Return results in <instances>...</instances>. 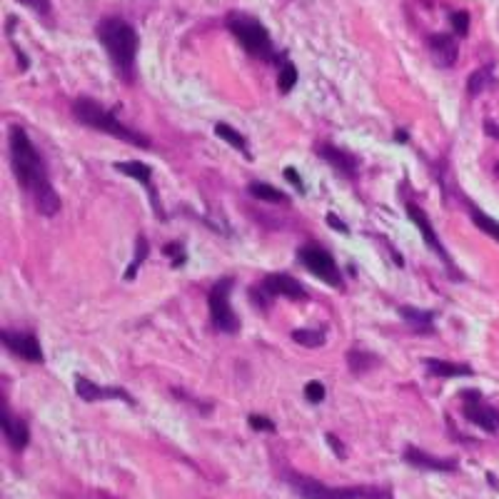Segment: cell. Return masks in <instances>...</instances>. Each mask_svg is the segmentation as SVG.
<instances>
[{"label": "cell", "mask_w": 499, "mask_h": 499, "mask_svg": "<svg viewBox=\"0 0 499 499\" xmlns=\"http://www.w3.org/2000/svg\"><path fill=\"white\" fill-rule=\"evenodd\" d=\"M72 118L78 120L80 125L90 128V130L105 132L110 138L123 140V143L128 145H135V147H143V150H150L152 147L147 135H143V132L130 128V125H125L110 108H105L103 103H98V100L92 98L75 100V103H72Z\"/></svg>", "instance_id": "obj_3"}, {"label": "cell", "mask_w": 499, "mask_h": 499, "mask_svg": "<svg viewBox=\"0 0 499 499\" xmlns=\"http://www.w3.org/2000/svg\"><path fill=\"white\" fill-rule=\"evenodd\" d=\"M325 397H327V389H325V385H322V382L312 380V382H307V385H305V400H307L309 405H320Z\"/></svg>", "instance_id": "obj_31"}, {"label": "cell", "mask_w": 499, "mask_h": 499, "mask_svg": "<svg viewBox=\"0 0 499 499\" xmlns=\"http://www.w3.org/2000/svg\"><path fill=\"white\" fill-rule=\"evenodd\" d=\"M327 225H329V227H335L337 232H342V235H349L347 223H342V220L335 215V212H329V215H327Z\"/></svg>", "instance_id": "obj_34"}, {"label": "cell", "mask_w": 499, "mask_h": 499, "mask_svg": "<svg viewBox=\"0 0 499 499\" xmlns=\"http://www.w3.org/2000/svg\"><path fill=\"white\" fill-rule=\"evenodd\" d=\"M427 50L437 68H452L460 55V43L454 33H432L427 35Z\"/></svg>", "instance_id": "obj_16"}, {"label": "cell", "mask_w": 499, "mask_h": 499, "mask_svg": "<svg viewBox=\"0 0 499 499\" xmlns=\"http://www.w3.org/2000/svg\"><path fill=\"white\" fill-rule=\"evenodd\" d=\"M163 252H165V255H167V257H170V265H172V267H175V269L183 267L185 260H187V255H185V245H183V243H167V245H165V247H163Z\"/></svg>", "instance_id": "obj_29"}, {"label": "cell", "mask_w": 499, "mask_h": 499, "mask_svg": "<svg viewBox=\"0 0 499 499\" xmlns=\"http://www.w3.org/2000/svg\"><path fill=\"white\" fill-rule=\"evenodd\" d=\"M405 207H407V217L412 220V225L417 227V230H420L425 245H427V247L432 250V255L440 257V263L445 265L447 277H449V280H454V283H457V280H462V272L457 269V265H454L452 255L447 252V247H445V243L440 240V235L434 232V225H432V220L427 217V212L422 210L417 203H407Z\"/></svg>", "instance_id": "obj_9"}, {"label": "cell", "mask_w": 499, "mask_h": 499, "mask_svg": "<svg viewBox=\"0 0 499 499\" xmlns=\"http://www.w3.org/2000/svg\"><path fill=\"white\" fill-rule=\"evenodd\" d=\"M494 85H499V80L494 78V65L487 63V65L477 68V70L469 75V80H467V98H477V95H482V92Z\"/></svg>", "instance_id": "obj_20"}, {"label": "cell", "mask_w": 499, "mask_h": 499, "mask_svg": "<svg viewBox=\"0 0 499 499\" xmlns=\"http://www.w3.org/2000/svg\"><path fill=\"white\" fill-rule=\"evenodd\" d=\"M327 445L332 447V452H335V457H342V460L347 457V452H345V445H342V442H337L335 434H327Z\"/></svg>", "instance_id": "obj_35"}, {"label": "cell", "mask_w": 499, "mask_h": 499, "mask_svg": "<svg viewBox=\"0 0 499 499\" xmlns=\"http://www.w3.org/2000/svg\"><path fill=\"white\" fill-rule=\"evenodd\" d=\"M232 287H235V277H220L207 292V309H210V322L212 327L220 335H237L243 322L235 315V309L230 305Z\"/></svg>", "instance_id": "obj_7"}, {"label": "cell", "mask_w": 499, "mask_h": 499, "mask_svg": "<svg viewBox=\"0 0 499 499\" xmlns=\"http://www.w3.org/2000/svg\"><path fill=\"white\" fill-rule=\"evenodd\" d=\"M147 255H150V243H147V237L145 235H138V240H135V257H132V263L128 265V272H125V280H135V275H138V267L147 260Z\"/></svg>", "instance_id": "obj_27"}, {"label": "cell", "mask_w": 499, "mask_h": 499, "mask_svg": "<svg viewBox=\"0 0 499 499\" xmlns=\"http://www.w3.org/2000/svg\"><path fill=\"white\" fill-rule=\"evenodd\" d=\"M449 28L457 38H467L469 33V13L467 10H452L449 13Z\"/></svg>", "instance_id": "obj_28"}, {"label": "cell", "mask_w": 499, "mask_h": 499, "mask_svg": "<svg viewBox=\"0 0 499 499\" xmlns=\"http://www.w3.org/2000/svg\"><path fill=\"white\" fill-rule=\"evenodd\" d=\"M374 365H380V357L374 355V352H369V349L365 347H349L347 352V367L352 369V374H365L369 372V369L374 367Z\"/></svg>", "instance_id": "obj_24"}, {"label": "cell", "mask_w": 499, "mask_h": 499, "mask_svg": "<svg viewBox=\"0 0 499 499\" xmlns=\"http://www.w3.org/2000/svg\"><path fill=\"white\" fill-rule=\"evenodd\" d=\"M394 140H402V143H405V140H407V132H397V135H394Z\"/></svg>", "instance_id": "obj_37"}, {"label": "cell", "mask_w": 499, "mask_h": 499, "mask_svg": "<svg viewBox=\"0 0 499 499\" xmlns=\"http://www.w3.org/2000/svg\"><path fill=\"white\" fill-rule=\"evenodd\" d=\"M8 152H10V167H13L15 180L26 190V195L33 200L35 210L45 217L58 215L60 207H63V200L53 187L43 152L33 145L26 128H20V125L10 128Z\"/></svg>", "instance_id": "obj_1"}, {"label": "cell", "mask_w": 499, "mask_h": 499, "mask_svg": "<svg viewBox=\"0 0 499 499\" xmlns=\"http://www.w3.org/2000/svg\"><path fill=\"white\" fill-rule=\"evenodd\" d=\"M297 263L303 265L309 275H315L320 283L329 285V287L335 289H345V277H342L340 265L332 257V252L322 247L320 243L300 245L297 247Z\"/></svg>", "instance_id": "obj_8"}, {"label": "cell", "mask_w": 499, "mask_h": 499, "mask_svg": "<svg viewBox=\"0 0 499 499\" xmlns=\"http://www.w3.org/2000/svg\"><path fill=\"white\" fill-rule=\"evenodd\" d=\"M285 180H287L295 190H300V192H305V183H303V178L297 175V170L295 167H285Z\"/></svg>", "instance_id": "obj_33"}, {"label": "cell", "mask_w": 499, "mask_h": 499, "mask_svg": "<svg viewBox=\"0 0 499 499\" xmlns=\"http://www.w3.org/2000/svg\"><path fill=\"white\" fill-rule=\"evenodd\" d=\"M422 365H425L427 374H432V377H442V380L472 377L474 374L472 365H467V362H447V360H437V357H425Z\"/></svg>", "instance_id": "obj_18"}, {"label": "cell", "mask_w": 499, "mask_h": 499, "mask_svg": "<svg viewBox=\"0 0 499 499\" xmlns=\"http://www.w3.org/2000/svg\"><path fill=\"white\" fill-rule=\"evenodd\" d=\"M95 38L103 45V50L108 53L112 70L123 83H135V75H138V48H140V38L138 30L132 23H128L120 15H108V18L98 20L95 26Z\"/></svg>", "instance_id": "obj_2"}, {"label": "cell", "mask_w": 499, "mask_h": 499, "mask_svg": "<svg viewBox=\"0 0 499 499\" xmlns=\"http://www.w3.org/2000/svg\"><path fill=\"white\" fill-rule=\"evenodd\" d=\"M3 434H6V442L10 445L13 452L26 449L28 442H30V429H28V422L18 414H13V409L3 407Z\"/></svg>", "instance_id": "obj_17"}, {"label": "cell", "mask_w": 499, "mask_h": 499, "mask_svg": "<svg viewBox=\"0 0 499 499\" xmlns=\"http://www.w3.org/2000/svg\"><path fill=\"white\" fill-rule=\"evenodd\" d=\"M402 460L407 462V465H412L414 469H425V472H457V469H460V462L452 460V457H434L427 449L412 447V445L405 449Z\"/></svg>", "instance_id": "obj_15"}, {"label": "cell", "mask_w": 499, "mask_h": 499, "mask_svg": "<svg viewBox=\"0 0 499 499\" xmlns=\"http://www.w3.org/2000/svg\"><path fill=\"white\" fill-rule=\"evenodd\" d=\"M0 342L3 347L10 352L13 357H20L26 362H33V365H43L45 355H43V347H40V340L33 332H20V329H0Z\"/></svg>", "instance_id": "obj_11"}, {"label": "cell", "mask_w": 499, "mask_h": 499, "mask_svg": "<svg viewBox=\"0 0 499 499\" xmlns=\"http://www.w3.org/2000/svg\"><path fill=\"white\" fill-rule=\"evenodd\" d=\"M400 315L412 327V332H417V335H434V317H437L434 309H420L412 307V305H402Z\"/></svg>", "instance_id": "obj_19"}, {"label": "cell", "mask_w": 499, "mask_h": 499, "mask_svg": "<svg viewBox=\"0 0 499 499\" xmlns=\"http://www.w3.org/2000/svg\"><path fill=\"white\" fill-rule=\"evenodd\" d=\"M215 135L220 140H225V143L230 145V147H235L237 152H243L247 160H252V152H250L247 138H245V135L237 130V128H232L230 123H215Z\"/></svg>", "instance_id": "obj_21"}, {"label": "cell", "mask_w": 499, "mask_h": 499, "mask_svg": "<svg viewBox=\"0 0 499 499\" xmlns=\"http://www.w3.org/2000/svg\"><path fill=\"white\" fill-rule=\"evenodd\" d=\"M225 28L230 30L232 38L243 45V50L255 60H263V63H280L285 55V50L280 53L269 38V30L265 28L263 20L252 18V15L243 13V10H232L225 18Z\"/></svg>", "instance_id": "obj_4"}, {"label": "cell", "mask_w": 499, "mask_h": 499, "mask_svg": "<svg viewBox=\"0 0 499 499\" xmlns=\"http://www.w3.org/2000/svg\"><path fill=\"white\" fill-rule=\"evenodd\" d=\"M20 6H26L28 10H33L38 18H50L53 15V3L50 0H18Z\"/></svg>", "instance_id": "obj_30"}, {"label": "cell", "mask_w": 499, "mask_h": 499, "mask_svg": "<svg viewBox=\"0 0 499 499\" xmlns=\"http://www.w3.org/2000/svg\"><path fill=\"white\" fill-rule=\"evenodd\" d=\"M75 394L83 402H105V400H120L125 405L135 407V397L125 387L118 385H98V382L88 380V377H75Z\"/></svg>", "instance_id": "obj_12"}, {"label": "cell", "mask_w": 499, "mask_h": 499, "mask_svg": "<svg viewBox=\"0 0 499 499\" xmlns=\"http://www.w3.org/2000/svg\"><path fill=\"white\" fill-rule=\"evenodd\" d=\"M465 203H467V212H469V217H472V223L477 225V227H480L485 235H489L492 240H497V243H499V223H497V220L487 215L482 207H477L472 200H465Z\"/></svg>", "instance_id": "obj_26"}, {"label": "cell", "mask_w": 499, "mask_h": 499, "mask_svg": "<svg viewBox=\"0 0 499 499\" xmlns=\"http://www.w3.org/2000/svg\"><path fill=\"white\" fill-rule=\"evenodd\" d=\"M247 192L255 197V200H263V203H272V205H287L289 203L287 192H283L280 187H275V185H269V183H260V180L250 183Z\"/></svg>", "instance_id": "obj_22"}, {"label": "cell", "mask_w": 499, "mask_h": 499, "mask_svg": "<svg viewBox=\"0 0 499 499\" xmlns=\"http://www.w3.org/2000/svg\"><path fill=\"white\" fill-rule=\"evenodd\" d=\"M460 405H462V414H465V420L469 422V425L485 429V432L489 434L499 432V409L492 407V405L485 400V394H482L480 389H462Z\"/></svg>", "instance_id": "obj_10"}, {"label": "cell", "mask_w": 499, "mask_h": 499, "mask_svg": "<svg viewBox=\"0 0 499 499\" xmlns=\"http://www.w3.org/2000/svg\"><path fill=\"white\" fill-rule=\"evenodd\" d=\"M112 167L118 172H123V175H128V178L138 180L145 190H147V197H150V205H152V210H155V217H158V220H165V217H167L163 210V203H160V197H158V190H155V185H152L155 170H152L150 165L140 163V160H123V163H115Z\"/></svg>", "instance_id": "obj_13"}, {"label": "cell", "mask_w": 499, "mask_h": 499, "mask_svg": "<svg viewBox=\"0 0 499 499\" xmlns=\"http://www.w3.org/2000/svg\"><path fill=\"white\" fill-rule=\"evenodd\" d=\"M292 342H297V345H303L307 349L322 347L327 342V327L325 325L322 327H297L292 329Z\"/></svg>", "instance_id": "obj_25"}, {"label": "cell", "mask_w": 499, "mask_h": 499, "mask_svg": "<svg viewBox=\"0 0 499 499\" xmlns=\"http://www.w3.org/2000/svg\"><path fill=\"white\" fill-rule=\"evenodd\" d=\"M297 80H300V72H297V65L289 60V55L285 53L283 60L277 63V90L283 92V95H287V92L295 90Z\"/></svg>", "instance_id": "obj_23"}, {"label": "cell", "mask_w": 499, "mask_h": 499, "mask_svg": "<svg viewBox=\"0 0 499 499\" xmlns=\"http://www.w3.org/2000/svg\"><path fill=\"white\" fill-rule=\"evenodd\" d=\"M247 425L250 429H255V432H275L277 425L269 417H265V414H250L247 417Z\"/></svg>", "instance_id": "obj_32"}, {"label": "cell", "mask_w": 499, "mask_h": 499, "mask_svg": "<svg viewBox=\"0 0 499 499\" xmlns=\"http://www.w3.org/2000/svg\"><path fill=\"white\" fill-rule=\"evenodd\" d=\"M485 132L489 135V138L499 140V125H494L492 120H485Z\"/></svg>", "instance_id": "obj_36"}, {"label": "cell", "mask_w": 499, "mask_h": 499, "mask_svg": "<svg viewBox=\"0 0 499 499\" xmlns=\"http://www.w3.org/2000/svg\"><path fill=\"white\" fill-rule=\"evenodd\" d=\"M100 499H110V497H100Z\"/></svg>", "instance_id": "obj_38"}, {"label": "cell", "mask_w": 499, "mask_h": 499, "mask_svg": "<svg viewBox=\"0 0 499 499\" xmlns=\"http://www.w3.org/2000/svg\"><path fill=\"white\" fill-rule=\"evenodd\" d=\"M247 297L257 309H269V305L275 303L277 297H285V300H292V303L307 300V287H305L300 280H295L292 275L269 272V275H265L260 283L250 285Z\"/></svg>", "instance_id": "obj_6"}, {"label": "cell", "mask_w": 499, "mask_h": 499, "mask_svg": "<svg viewBox=\"0 0 499 499\" xmlns=\"http://www.w3.org/2000/svg\"><path fill=\"white\" fill-rule=\"evenodd\" d=\"M315 155L325 160L340 178L352 180L357 175V170H360V158H357L355 152L345 150V147H337V145L332 143H317Z\"/></svg>", "instance_id": "obj_14"}, {"label": "cell", "mask_w": 499, "mask_h": 499, "mask_svg": "<svg viewBox=\"0 0 499 499\" xmlns=\"http://www.w3.org/2000/svg\"><path fill=\"white\" fill-rule=\"evenodd\" d=\"M283 480L300 499H394L387 487H329L297 472H285Z\"/></svg>", "instance_id": "obj_5"}]
</instances>
